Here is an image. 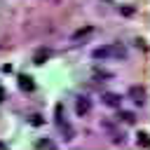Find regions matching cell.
Wrapping results in <instances>:
<instances>
[{"label": "cell", "mask_w": 150, "mask_h": 150, "mask_svg": "<svg viewBox=\"0 0 150 150\" xmlns=\"http://www.w3.org/2000/svg\"><path fill=\"white\" fill-rule=\"evenodd\" d=\"M91 56L94 59H101V61H105V59H127V47L124 45H120V42H110V45H103V47H96L94 52H91Z\"/></svg>", "instance_id": "obj_1"}, {"label": "cell", "mask_w": 150, "mask_h": 150, "mask_svg": "<svg viewBox=\"0 0 150 150\" xmlns=\"http://www.w3.org/2000/svg\"><path fill=\"white\" fill-rule=\"evenodd\" d=\"M54 122H56V127H59V131L63 134V138L66 141H73V136H75V131H73V127H70V122L66 120V115H63V105L59 103L56 108H54Z\"/></svg>", "instance_id": "obj_2"}, {"label": "cell", "mask_w": 150, "mask_h": 150, "mask_svg": "<svg viewBox=\"0 0 150 150\" xmlns=\"http://www.w3.org/2000/svg\"><path fill=\"white\" fill-rule=\"evenodd\" d=\"M145 96H148V91H145L143 84H134V87L129 89V98H131L134 103H138V105L145 103Z\"/></svg>", "instance_id": "obj_3"}, {"label": "cell", "mask_w": 150, "mask_h": 150, "mask_svg": "<svg viewBox=\"0 0 150 150\" xmlns=\"http://www.w3.org/2000/svg\"><path fill=\"white\" fill-rule=\"evenodd\" d=\"M49 56H52V49H49V47H40V49H35V54H33V63L42 66Z\"/></svg>", "instance_id": "obj_4"}, {"label": "cell", "mask_w": 150, "mask_h": 150, "mask_svg": "<svg viewBox=\"0 0 150 150\" xmlns=\"http://www.w3.org/2000/svg\"><path fill=\"white\" fill-rule=\"evenodd\" d=\"M75 110H77V115H87V112L91 110V101H89L87 96H80L77 103H75Z\"/></svg>", "instance_id": "obj_5"}, {"label": "cell", "mask_w": 150, "mask_h": 150, "mask_svg": "<svg viewBox=\"0 0 150 150\" xmlns=\"http://www.w3.org/2000/svg\"><path fill=\"white\" fill-rule=\"evenodd\" d=\"M19 87H21L23 91H33V89H35V82H33L30 75H19Z\"/></svg>", "instance_id": "obj_6"}, {"label": "cell", "mask_w": 150, "mask_h": 150, "mask_svg": "<svg viewBox=\"0 0 150 150\" xmlns=\"http://www.w3.org/2000/svg\"><path fill=\"white\" fill-rule=\"evenodd\" d=\"M91 33H94V28H91V26H84V28L75 30L70 40H73V42H80V40H84V38H87V35H91Z\"/></svg>", "instance_id": "obj_7"}, {"label": "cell", "mask_w": 150, "mask_h": 150, "mask_svg": "<svg viewBox=\"0 0 150 150\" xmlns=\"http://www.w3.org/2000/svg\"><path fill=\"white\" fill-rule=\"evenodd\" d=\"M103 103H105V105H112V108H120L122 98H120L117 94H105V96H103Z\"/></svg>", "instance_id": "obj_8"}, {"label": "cell", "mask_w": 150, "mask_h": 150, "mask_svg": "<svg viewBox=\"0 0 150 150\" xmlns=\"http://www.w3.org/2000/svg\"><path fill=\"white\" fill-rule=\"evenodd\" d=\"M120 120H122V122H127V124H131L136 117H134V112H124V110H120Z\"/></svg>", "instance_id": "obj_9"}, {"label": "cell", "mask_w": 150, "mask_h": 150, "mask_svg": "<svg viewBox=\"0 0 150 150\" xmlns=\"http://www.w3.org/2000/svg\"><path fill=\"white\" fill-rule=\"evenodd\" d=\"M35 148H54V141H49V138H40V141H35Z\"/></svg>", "instance_id": "obj_10"}, {"label": "cell", "mask_w": 150, "mask_h": 150, "mask_svg": "<svg viewBox=\"0 0 150 150\" xmlns=\"http://www.w3.org/2000/svg\"><path fill=\"white\" fill-rule=\"evenodd\" d=\"M138 145L141 148H148V134L145 131H138Z\"/></svg>", "instance_id": "obj_11"}, {"label": "cell", "mask_w": 150, "mask_h": 150, "mask_svg": "<svg viewBox=\"0 0 150 150\" xmlns=\"http://www.w3.org/2000/svg\"><path fill=\"white\" fill-rule=\"evenodd\" d=\"M2 98H5V91H2V89H0V101H2Z\"/></svg>", "instance_id": "obj_12"}]
</instances>
